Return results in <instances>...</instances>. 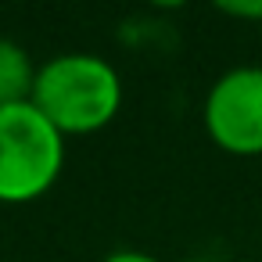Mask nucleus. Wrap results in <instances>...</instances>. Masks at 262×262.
Segmentation results:
<instances>
[{
    "mask_svg": "<svg viewBox=\"0 0 262 262\" xmlns=\"http://www.w3.org/2000/svg\"><path fill=\"white\" fill-rule=\"evenodd\" d=\"M29 104L61 137H86L119 115L122 79L97 54H58L40 65Z\"/></svg>",
    "mask_w": 262,
    "mask_h": 262,
    "instance_id": "obj_1",
    "label": "nucleus"
},
{
    "mask_svg": "<svg viewBox=\"0 0 262 262\" xmlns=\"http://www.w3.org/2000/svg\"><path fill=\"white\" fill-rule=\"evenodd\" d=\"M65 165V137L26 101L0 108V205L43 198Z\"/></svg>",
    "mask_w": 262,
    "mask_h": 262,
    "instance_id": "obj_2",
    "label": "nucleus"
},
{
    "mask_svg": "<svg viewBox=\"0 0 262 262\" xmlns=\"http://www.w3.org/2000/svg\"><path fill=\"white\" fill-rule=\"evenodd\" d=\"M205 129L233 158L262 155V69L241 65L223 72L205 97Z\"/></svg>",
    "mask_w": 262,
    "mask_h": 262,
    "instance_id": "obj_3",
    "label": "nucleus"
},
{
    "mask_svg": "<svg viewBox=\"0 0 262 262\" xmlns=\"http://www.w3.org/2000/svg\"><path fill=\"white\" fill-rule=\"evenodd\" d=\"M36 65L29 58V51L8 36H0V108L11 104H26L33 97L36 86Z\"/></svg>",
    "mask_w": 262,
    "mask_h": 262,
    "instance_id": "obj_4",
    "label": "nucleus"
},
{
    "mask_svg": "<svg viewBox=\"0 0 262 262\" xmlns=\"http://www.w3.org/2000/svg\"><path fill=\"white\" fill-rule=\"evenodd\" d=\"M223 15L230 18H241V22H262V0H251V4H244V0H237V4H219Z\"/></svg>",
    "mask_w": 262,
    "mask_h": 262,
    "instance_id": "obj_5",
    "label": "nucleus"
},
{
    "mask_svg": "<svg viewBox=\"0 0 262 262\" xmlns=\"http://www.w3.org/2000/svg\"><path fill=\"white\" fill-rule=\"evenodd\" d=\"M101 262H158V258L147 255V251H133V248H126V251H112V255H104Z\"/></svg>",
    "mask_w": 262,
    "mask_h": 262,
    "instance_id": "obj_6",
    "label": "nucleus"
}]
</instances>
